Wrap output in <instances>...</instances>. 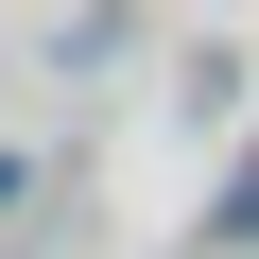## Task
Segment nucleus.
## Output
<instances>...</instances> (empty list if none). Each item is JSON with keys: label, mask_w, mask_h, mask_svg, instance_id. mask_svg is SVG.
I'll return each instance as SVG.
<instances>
[{"label": "nucleus", "mask_w": 259, "mask_h": 259, "mask_svg": "<svg viewBox=\"0 0 259 259\" xmlns=\"http://www.w3.org/2000/svg\"><path fill=\"white\" fill-rule=\"evenodd\" d=\"M225 225H242V242H259V173H242V207H225Z\"/></svg>", "instance_id": "obj_1"}, {"label": "nucleus", "mask_w": 259, "mask_h": 259, "mask_svg": "<svg viewBox=\"0 0 259 259\" xmlns=\"http://www.w3.org/2000/svg\"><path fill=\"white\" fill-rule=\"evenodd\" d=\"M0 207H18V156H0Z\"/></svg>", "instance_id": "obj_2"}]
</instances>
